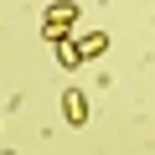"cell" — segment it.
<instances>
[{"mask_svg": "<svg viewBox=\"0 0 155 155\" xmlns=\"http://www.w3.org/2000/svg\"><path fill=\"white\" fill-rule=\"evenodd\" d=\"M62 119H67L72 129L88 124V93H83V88H67V93H62Z\"/></svg>", "mask_w": 155, "mask_h": 155, "instance_id": "obj_1", "label": "cell"}, {"mask_svg": "<svg viewBox=\"0 0 155 155\" xmlns=\"http://www.w3.org/2000/svg\"><path fill=\"white\" fill-rule=\"evenodd\" d=\"M83 62H88V57H83V47H78L72 36H67V41H57V67H67V72H78Z\"/></svg>", "mask_w": 155, "mask_h": 155, "instance_id": "obj_2", "label": "cell"}, {"mask_svg": "<svg viewBox=\"0 0 155 155\" xmlns=\"http://www.w3.org/2000/svg\"><path fill=\"white\" fill-rule=\"evenodd\" d=\"M78 47H83V57L93 62V57L109 52V31H83V36H78Z\"/></svg>", "mask_w": 155, "mask_h": 155, "instance_id": "obj_3", "label": "cell"}, {"mask_svg": "<svg viewBox=\"0 0 155 155\" xmlns=\"http://www.w3.org/2000/svg\"><path fill=\"white\" fill-rule=\"evenodd\" d=\"M41 16H52V21H67V26H72L78 16H83V11H78V0H52V5H47Z\"/></svg>", "mask_w": 155, "mask_h": 155, "instance_id": "obj_4", "label": "cell"}]
</instances>
